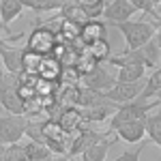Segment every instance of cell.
<instances>
[{
	"instance_id": "cell-1",
	"label": "cell",
	"mask_w": 161,
	"mask_h": 161,
	"mask_svg": "<svg viewBox=\"0 0 161 161\" xmlns=\"http://www.w3.org/2000/svg\"><path fill=\"white\" fill-rule=\"evenodd\" d=\"M159 56H161V50H159V45L155 43V37H153L148 43H144L140 47H133V50L131 47H125L120 54L110 56L108 62H110L112 67H120V64L133 62V64H144L146 69H155L157 62H159Z\"/></svg>"
},
{
	"instance_id": "cell-2",
	"label": "cell",
	"mask_w": 161,
	"mask_h": 161,
	"mask_svg": "<svg viewBox=\"0 0 161 161\" xmlns=\"http://www.w3.org/2000/svg\"><path fill=\"white\" fill-rule=\"evenodd\" d=\"M159 105V99L157 101H144L142 97H137V99L129 101V103H120L116 112L110 116V131L114 133V129L118 127V125L127 123V120H136V118H146L148 116V112H153L155 108Z\"/></svg>"
},
{
	"instance_id": "cell-3",
	"label": "cell",
	"mask_w": 161,
	"mask_h": 161,
	"mask_svg": "<svg viewBox=\"0 0 161 161\" xmlns=\"http://www.w3.org/2000/svg\"><path fill=\"white\" fill-rule=\"evenodd\" d=\"M112 26L118 28V32L127 41V47H131V50L148 43L150 39L155 37V32H157V26L150 24V22H133V19H127V22H118V24H112Z\"/></svg>"
},
{
	"instance_id": "cell-4",
	"label": "cell",
	"mask_w": 161,
	"mask_h": 161,
	"mask_svg": "<svg viewBox=\"0 0 161 161\" xmlns=\"http://www.w3.org/2000/svg\"><path fill=\"white\" fill-rule=\"evenodd\" d=\"M56 43H58V35L47 28V26H37V28H32L30 30V35L26 39V47L30 52H37L41 56H52V52L56 47Z\"/></svg>"
},
{
	"instance_id": "cell-5",
	"label": "cell",
	"mask_w": 161,
	"mask_h": 161,
	"mask_svg": "<svg viewBox=\"0 0 161 161\" xmlns=\"http://www.w3.org/2000/svg\"><path fill=\"white\" fill-rule=\"evenodd\" d=\"M26 127H28V120H26L24 114H7L0 118V142L4 144H13V142H19L22 137L26 136Z\"/></svg>"
},
{
	"instance_id": "cell-6",
	"label": "cell",
	"mask_w": 161,
	"mask_h": 161,
	"mask_svg": "<svg viewBox=\"0 0 161 161\" xmlns=\"http://www.w3.org/2000/svg\"><path fill=\"white\" fill-rule=\"evenodd\" d=\"M144 82L146 80H137V82H114L108 90H103L105 92V97L114 103H129V101L137 99L140 95H142V88H144Z\"/></svg>"
},
{
	"instance_id": "cell-7",
	"label": "cell",
	"mask_w": 161,
	"mask_h": 161,
	"mask_svg": "<svg viewBox=\"0 0 161 161\" xmlns=\"http://www.w3.org/2000/svg\"><path fill=\"white\" fill-rule=\"evenodd\" d=\"M137 13V9L133 7L131 0H112L105 4V11H103V19L108 22V26L118 24V22H127L131 19Z\"/></svg>"
},
{
	"instance_id": "cell-8",
	"label": "cell",
	"mask_w": 161,
	"mask_h": 161,
	"mask_svg": "<svg viewBox=\"0 0 161 161\" xmlns=\"http://www.w3.org/2000/svg\"><path fill=\"white\" fill-rule=\"evenodd\" d=\"M114 133L118 140H123L127 144H137L146 137V118H136V120H127L118 125L114 129Z\"/></svg>"
},
{
	"instance_id": "cell-9",
	"label": "cell",
	"mask_w": 161,
	"mask_h": 161,
	"mask_svg": "<svg viewBox=\"0 0 161 161\" xmlns=\"http://www.w3.org/2000/svg\"><path fill=\"white\" fill-rule=\"evenodd\" d=\"M24 52H26L24 45L13 47L9 43H4V39H0V58H2V64H4L7 71H11V73H22V69H24V64H22Z\"/></svg>"
},
{
	"instance_id": "cell-10",
	"label": "cell",
	"mask_w": 161,
	"mask_h": 161,
	"mask_svg": "<svg viewBox=\"0 0 161 161\" xmlns=\"http://www.w3.org/2000/svg\"><path fill=\"white\" fill-rule=\"evenodd\" d=\"M82 82H84V86L95 88V90H108V88L116 82V77H112L110 71L99 62V64H95L88 73L82 75Z\"/></svg>"
},
{
	"instance_id": "cell-11",
	"label": "cell",
	"mask_w": 161,
	"mask_h": 161,
	"mask_svg": "<svg viewBox=\"0 0 161 161\" xmlns=\"http://www.w3.org/2000/svg\"><path fill=\"white\" fill-rule=\"evenodd\" d=\"M101 137H105V133H99V131H90V129H80V131H75V136L71 137V142H69V157H77V155H82L84 150L90 146V144H95L97 140Z\"/></svg>"
},
{
	"instance_id": "cell-12",
	"label": "cell",
	"mask_w": 161,
	"mask_h": 161,
	"mask_svg": "<svg viewBox=\"0 0 161 161\" xmlns=\"http://www.w3.org/2000/svg\"><path fill=\"white\" fill-rule=\"evenodd\" d=\"M105 32H108V22L103 19H86L84 24L80 26V43H84V47L90 45V43H95L97 39H103L105 37Z\"/></svg>"
},
{
	"instance_id": "cell-13",
	"label": "cell",
	"mask_w": 161,
	"mask_h": 161,
	"mask_svg": "<svg viewBox=\"0 0 161 161\" xmlns=\"http://www.w3.org/2000/svg\"><path fill=\"white\" fill-rule=\"evenodd\" d=\"M114 144V140L112 137H101V140H97L95 144H90L80 157L84 161H105L108 159V150H110V146Z\"/></svg>"
},
{
	"instance_id": "cell-14",
	"label": "cell",
	"mask_w": 161,
	"mask_h": 161,
	"mask_svg": "<svg viewBox=\"0 0 161 161\" xmlns=\"http://www.w3.org/2000/svg\"><path fill=\"white\" fill-rule=\"evenodd\" d=\"M24 0H0V22L2 26L13 24L24 13Z\"/></svg>"
},
{
	"instance_id": "cell-15",
	"label": "cell",
	"mask_w": 161,
	"mask_h": 161,
	"mask_svg": "<svg viewBox=\"0 0 161 161\" xmlns=\"http://www.w3.org/2000/svg\"><path fill=\"white\" fill-rule=\"evenodd\" d=\"M24 146H26V157H28V161H47V159L54 157V150L47 144H43V142L28 140Z\"/></svg>"
},
{
	"instance_id": "cell-16",
	"label": "cell",
	"mask_w": 161,
	"mask_h": 161,
	"mask_svg": "<svg viewBox=\"0 0 161 161\" xmlns=\"http://www.w3.org/2000/svg\"><path fill=\"white\" fill-rule=\"evenodd\" d=\"M67 19V22H71V24H75V26H82L86 19H90L86 15V11L77 4V2H69V4H62L60 7V11H58Z\"/></svg>"
},
{
	"instance_id": "cell-17",
	"label": "cell",
	"mask_w": 161,
	"mask_h": 161,
	"mask_svg": "<svg viewBox=\"0 0 161 161\" xmlns=\"http://www.w3.org/2000/svg\"><path fill=\"white\" fill-rule=\"evenodd\" d=\"M144 71L146 67L144 64H120L118 67V73H116V80L118 82H137V80H144Z\"/></svg>"
},
{
	"instance_id": "cell-18",
	"label": "cell",
	"mask_w": 161,
	"mask_h": 161,
	"mask_svg": "<svg viewBox=\"0 0 161 161\" xmlns=\"http://www.w3.org/2000/svg\"><path fill=\"white\" fill-rule=\"evenodd\" d=\"M84 52H86L88 56L92 58V60L97 62H105L108 58H110V41L103 37V39H97L95 43H90V45H86L84 47Z\"/></svg>"
},
{
	"instance_id": "cell-19",
	"label": "cell",
	"mask_w": 161,
	"mask_h": 161,
	"mask_svg": "<svg viewBox=\"0 0 161 161\" xmlns=\"http://www.w3.org/2000/svg\"><path fill=\"white\" fill-rule=\"evenodd\" d=\"M161 90V67H155V71L148 75V80L144 82V88H142V99L148 101L150 97H157V92Z\"/></svg>"
},
{
	"instance_id": "cell-20",
	"label": "cell",
	"mask_w": 161,
	"mask_h": 161,
	"mask_svg": "<svg viewBox=\"0 0 161 161\" xmlns=\"http://www.w3.org/2000/svg\"><path fill=\"white\" fill-rule=\"evenodd\" d=\"M146 137L161 148V114H148L146 116Z\"/></svg>"
},
{
	"instance_id": "cell-21",
	"label": "cell",
	"mask_w": 161,
	"mask_h": 161,
	"mask_svg": "<svg viewBox=\"0 0 161 161\" xmlns=\"http://www.w3.org/2000/svg\"><path fill=\"white\" fill-rule=\"evenodd\" d=\"M84 11H86V15L90 17V19H101L103 17V11H105V0H75Z\"/></svg>"
},
{
	"instance_id": "cell-22",
	"label": "cell",
	"mask_w": 161,
	"mask_h": 161,
	"mask_svg": "<svg viewBox=\"0 0 161 161\" xmlns=\"http://www.w3.org/2000/svg\"><path fill=\"white\" fill-rule=\"evenodd\" d=\"M26 9H32L35 13H45V11H60L62 2L60 0H24Z\"/></svg>"
},
{
	"instance_id": "cell-23",
	"label": "cell",
	"mask_w": 161,
	"mask_h": 161,
	"mask_svg": "<svg viewBox=\"0 0 161 161\" xmlns=\"http://www.w3.org/2000/svg\"><path fill=\"white\" fill-rule=\"evenodd\" d=\"M131 2H133V7L137 9V13H146V15H150L157 22L161 19V13L157 11V7H155L153 0H131Z\"/></svg>"
},
{
	"instance_id": "cell-24",
	"label": "cell",
	"mask_w": 161,
	"mask_h": 161,
	"mask_svg": "<svg viewBox=\"0 0 161 161\" xmlns=\"http://www.w3.org/2000/svg\"><path fill=\"white\" fill-rule=\"evenodd\" d=\"M4 161H28V157H26V146L19 144V142L7 144V159Z\"/></svg>"
},
{
	"instance_id": "cell-25",
	"label": "cell",
	"mask_w": 161,
	"mask_h": 161,
	"mask_svg": "<svg viewBox=\"0 0 161 161\" xmlns=\"http://www.w3.org/2000/svg\"><path fill=\"white\" fill-rule=\"evenodd\" d=\"M144 144H146L144 140H142V142H137L133 148L127 150V153H123L116 161H137V159H140V153H142V148H144Z\"/></svg>"
},
{
	"instance_id": "cell-26",
	"label": "cell",
	"mask_w": 161,
	"mask_h": 161,
	"mask_svg": "<svg viewBox=\"0 0 161 161\" xmlns=\"http://www.w3.org/2000/svg\"><path fill=\"white\" fill-rule=\"evenodd\" d=\"M7 159V144L4 142H0V161Z\"/></svg>"
},
{
	"instance_id": "cell-27",
	"label": "cell",
	"mask_w": 161,
	"mask_h": 161,
	"mask_svg": "<svg viewBox=\"0 0 161 161\" xmlns=\"http://www.w3.org/2000/svg\"><path fill=\"white\" fill-rule=\"evenodd\" d=\"M155 43L159 45V50H161V28L157 30V32H155Z\"/></svg>"
},
{
	"instance_id": "cell-28",
	"label": "cell",
	"mask_w": 161,
	"mask_h": 161,
	"mask_svg": "<svg viewBox=\"0 0 161 161\" xmlns=\"http://www.w3.org/2000/svg\"><path fill=\"white\" fill-rule=\"evenodd\" d=\"M4 73H7V69H4V64H0V80L4 77Z\"/></svg>"
},
{
	"instance_id": "cell-29",
	"label": "cell",
	"mask_w": 161,
	"mask_h": 161,
	"mask_svg": "<svg viewBox=\"0 0 161 161\" xmlns=\"http://www.w3.org/2000/svg\"><path fill=\"white\" fill-rule=\"evenodd\" d=\"M153 2H155V7H157V9H161V0H153Z\"/></svg>"
},
{
	"instance_id": "cell-30",
	"label": "cell",
	"mask_w": 161,
	"mask_h": 161,
	"mask_svg": "<svg viewBox=\"0 0 161 161\" xmlns=\"http://www.w3.org/2000/svg\"><path fill=\"white\" fill-rule=\"evenodd\" d=\"M2 112H4V108H2V103H0V118H2V116H4V114H2Z\"/></svg>"
},
{
	"instance_id": "cell-31",
	"label": "cell",
	"mask_w": 161,
	"mask_h": 161,
	"mask_svg": "<svg viewBox=\"0 0 161 161\" xmlns=\"http://www.w3.org/2000/svg\"><path fill=\"white\" fill-rule=\"evenodd\" d=\"M62 4H69V2H75V0H60Z\"/></svg>"
},
{
	"instance_id": "cell-32",
	"label": "cell",
	"mask_w": 161,
	"mask_h": 161,
	"mask_svg": "<svg viewBox=\"0 0 161 161\" xmlns=\"http://www.w3.org/2000/svg\"><path fill=\"white\" fill-rule=\"evenodd\" d=\"M159 26H161V19H159Z\"/></svg>"
}]
</instances>
